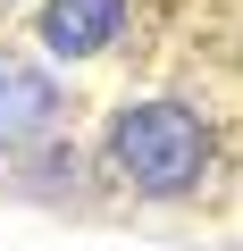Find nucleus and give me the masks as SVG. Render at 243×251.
<instances>
[{"mask_svg":"<svg viewBox=\"0 0 243 251\" xmlns=\"http://www.w3.org/2000/svg\"><path fill=\"white\" fill-rule=\"evenodd\" d=\"M51 117H59V84L34 59H9V50H0V151H9V143H34Z\"/></svg>","mask_w":243,"mask_h":251,"instance_id":"obj_2","label":"nucleus"},{"mask_svg":"<svg viewBox=\"0 0 243 251\" xmlns=\"http://www.w3.org/2000/svg\"><path fill=\"white\" fill-rule=\"evenodd\" d=\"M117 25H126V0H42V42H51L59 59L109 50Z\"/></svg>","mask_w":243,"mask_h":251,"instance_id":"obj_3","label":"nucleus"},{"mask_svg":"<svg viewBox=\"0 0 243 251\" xmlns=\"http://www.w3.org/2000/svg\"><path fill=\"white\" fill-rule=\"evenodd\" d=\"M109 168L126 176L135 193H193L201 168H210V134H201V117L185 100H135V109H117L109 126Z\"/></svg>","mask_w":243,"mask_h":251,"instance_id":"obj_1","label":"nucleus"}]
</instances>
